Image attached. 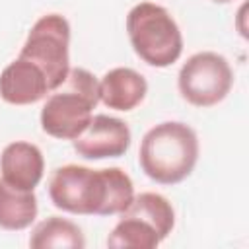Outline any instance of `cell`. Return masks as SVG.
I'll return each instance as SVG.
<instances>
[{"label":"cell","mask_w":249,"mask_h":249,"mask_svg":"<svg viewBox=\"0 0 249 249\" xmlns=\"http://www.w3.org/2000/svg\"><path fill=\"white\" fill-rule=\"evenodd\" d=\"M214 2H220V4H224V2H230V0H214Z\"/></svg>","instance_id":"obj_14"},{"label":"cell","mask_w":249,"mask_h":249,"mask_svg":"<svg viewBox=\"0 0 249 249\" xmlns=\"http://www.w3.org/2000/svg\"><path fill=\"white\" fill-rule=\"evenodd\" d=\"M47 76L29 60L18 56L0 74V97L12 105L37 103L51 93Z\"/></svg>","instance_id":"obj_9"},{"label":"cell","mask_w":249,"mask_h":249,"mask_svg":"<svg viewBox=\"0 0 249 249\" xmlns=\"http://www.w3.org/2000/svg\"><path fill=\"white\" fill-rule=\"evenodd\" d=\"M29 245L33 249H84L86 239L74 222L60 216H51L33 228Z\"/></svg>","instance_id":"obj_13"},{"label":"cell","mask_w":249,"mask_h":249,"mask_svg":"<svg viewBox=\"0 0 249 249\" xmlns=\"http://www.w3.org/2000/svg\"><path fill=\"white\" fill-rule=\"evenodd\" d=\"M99 82L86 68H70L66 80L49 93L41 109V128L60 140H74L93 117Z\"/></svg>","instance_id":"obj_3"},{"label":"cell","mask_w":249,"mask_h":249,"mask_svg":"<svg viewBox=\"0 0 249 249\" xmlns=\"http://www.w3.org/2000/svg\"><path fill=\"white\" fill-rule=\"evenodd\" d=\"M148 84L132 68H113L99 80V101L117 111H132L146 97Z\"/></svg>","instance_id":"obj_11"},{"label":"cell","mask_w":249,"mask_h":249,"mask_svg":"<svg viewBox=\"0 0 249 249\" xmlns=\"http://www.w3.org/2000/svg\"><path fill=\"white\" fill-rule=\"evenodd\" d=\"M177 84L181 95L189 103L196 107H210L230 93L233 72L222 54L204 51L193 54L181 66Z\"/></svg>","instance_id":"obj_7"},{"label":"cell","mask_w":249,"mask_h":249,"mask_svg":"<svg viewBox=\"0 0 249 249\" xmlns=\"http://www.w3.org/2000/svg\"><path fill=\"white\" fill-rule=\"evenodd\" d=\"M53 204L70 214H121L134 198L130 177L121 167L91 169L68 163L56 167L49 181Z\"/></svg>","instance_id":"obj_1"},{"label":"cell","mask_w":249,"mask_h":249,"mask_svg":"<svg viewBox=\"0 0 249 249\" xmlns=\"http://www.w3.org/2000/svg\"><path fill=\"white\" fill-rule=\"evenodd\" d=\"M70 25L60 14H47L31 27L19 56L35 64L49 80L51 89H56L70 72Z\"/></svg>","instance_id":"obj_6"},{"label":"cell","mask_w":249,"mask_h":249,"mask_svg":"<svg viewBox=\"0 0 249 249\" xmlns=\"http://www.w3.org/2000/svg\"><path fill=\"white\" fill-rule=\"evenodd\" d=\"M2 179L21 191H33L43 179L45 160L41 150L29 142H12L0 156Z\"/></svg>","instance_id":"obj_10"},{"label":"cell","mask_w":249,"mask_h":249,"mask_svg":"<svg viewBox=\"0 0 249 249\" xmlns=\"http://www.w3.org/2000/svg\"><path fill=\"white\" fill-rule=\"evenodd\" d=\"M142 171L156 183L175 185L183 181L196 165L198 138L196 132L177 121H167L150 128L138 152Z\"/></svg>","instance_id":"obj_2"},{"label":"cell","mask_w":249,"mask_h":249,"mask_svg":"<svg viewBox=\"0 0 249 249\" xmlns=\"http://www.w3.org/2000/svg\"><path fill=\"white\" fill-rule=\"evenodd\" d=\"M37 216V198L33 191H21L0 179V228L25 230Z\"/></svg>","instance_id":"obj_12"},{"label":"cell","mask_w":249,"mask_h":249,"mask_svg":"<svg viewBox=\"0 0 249 249\" xmlns=\"http://www.w3.org/2000/svg\"><path fill=\"white\" fill-rule=\"evenodd\" d=\"M126 31L134 53L150 66L165 68L183 53L179 25L163 6L152 2L136 4L126 16Z\"/></svg>","instance_id":"obj_5"},{"label":"cell","mask_w":249,"mask_h":249,"mask_svg":"<svg viewBox=\"0 0 249 249\" xmlns=\"http://www.w3.org/2000/svg\"><path fill=\"white\" fill-rule=\"evenodd\" d=\"M175 212L171 202L158 193H140L121 212L107 237L111 249H154L173 230Z\"/></svg>","instance_id":"obj_4"},{"label":"cell","mask_w":249,"mask_h":249,"mask_svg":"<svg viewBox=\"0 0 249 249\" xmlns=\"http://www.w3.org/2000/svg\"><path fill=\"white\" fill-rule=\"evenodd\" d=\"M72 144L76 154L86 160L119 158L130 146V128L117 117L93 115Z\"/></svg>","instance_id":"obj_8"}]
</instances>
